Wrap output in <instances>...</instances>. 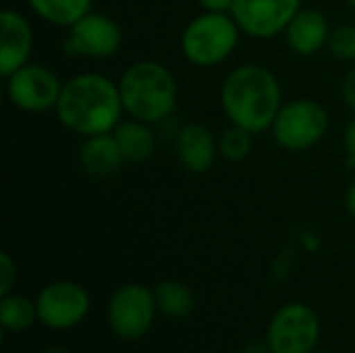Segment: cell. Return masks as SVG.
<instances>
[{
	"label": "cell",
	"mask_w": 355,
	"mask_h": 353,
	"mask_svg": "<svg viewBox=\"0 0 355 353\" xmlns=\"http://www.w3.org/2000/svg\"><path fill=\"white\" fill-rule=\"evenodd\" d=\"M54 112L64 129L92 137L112 133L125 108L119 83L100 73H81L62 83Z\"/></svg>",
	"instance_id": "cell-1"
},
{
	"label": "cell",
	"mask_w": 355,
	"mask_h": 353,
	"mask_svg": "<svg viewBox=\"0 0 355 353\" xmlns=\"http://www.w3.org/2000/svg\"><path fill=\"white\" fill-rule=\"evenodd\" d=\"M220 104L231 125L252 135L264 133L272 127L283 106L281 83L275 73L262 64H241L225 77Z\"/></svg>",
	"instance_id": "cell-2"
},
{
	"label": "cell",
	"mask_w": 355,
	"mask_h": 353,
	"mask_svg": "<svg viewBox=\"0 0 355 353\" xmlns=\"http://www.w3.org/2000/svg\"><path fill=\"white\" fill-rule=\"evenodd\" d=\"M125 114L156 125L177 108L179 87L173 71L158 60H137L119 79Z\"/></svg>",
	"instance_id": "cell-3"
},
{
	"label": "cell",
	"mask_w": 355,
	"mask_h": 353,
	"mask_svg": "<svg viewBox=\"0 0 355 353\" xmlns=\"http://www.w3.org/2000/svg\"><path fill=\"white\" fill-rule=\"evenodd\" d=\"M241 29L231 12L204 10L191 19L181 35L183 56L202 69L225 62L239 44Z\"/></svg>",
	"instance_id": "cell-4"
},
{
	"label": "cell",
	"mask_w": 355,
	"mask_h": 353,
	"mask_svg": "<svg viewBox=\"0 0 355 353\" xmlns=\"http://www.w3.org/2000/svg\"><path fill=\"white\" fill-rule=\"evenodd\" d=\"M270 131L279 148L287 152H306L327 135L329 112L312 98H295L283 102Z\"/></svg>",
	"instance_id": "cell-5"
},
{
	"label": "cell",
	"mask_w": 355,
	"mask_h": 353,
	"mask_svg": "<svg viewBox=\"0 0 355 353\" xmlns=\"http://www.w3.org/2000/svg\"><path fill=\"white\" fill-rule=\"evenodd\" d=\"M156 302H154V291H150L144 285L129 283L119 287L106 308V318L110 331L123 339V341H135L141 339L156 316Z\"/></svg>",
	"instance_id": "cell-6"
},
{
	"label": "cell",
	"mask_w": 355,
	"mask_h": 353,
	"mask_svg": "<svg viewBox=\"0 0 355 353\" xmlns=\"http://www.w3.org/2000/svg\"><path fill=\"white\" fill-rule=\"evenodd\" d=\"M320 339V320L306 304H287L270 320L266 343L270 353H310Z\"/></svg>",
	"instance_id": "cell-7"
},
{
	"label": "cell",
	"mask_w": 355,
	"mask_h": 353,
	"mask_svg": "<svg viewBox=\"0 0 355 353\" xmlns=\"http://www.w3.org/2000/svg\"><path fill=\"white\" fill-rule=\"evenodd\" d=\"M8 102L23 112H46L54 110L60 98L62 81L58 75L40 62H27L6 79Z\"/></svg>",
	"instance_id": "cell-8"
},
{
	"label": "cell",
	"mask_w": 355,
	"mask_h": 353,
	"mask_svg": "<svg viewBox=\"0 0 355 353\" xmlns=\"http://www.w3.org/2000/svg\"><path fill=\"white\" fill-rule=\"evenodd\" d=\"M37 320L52 331H67L83 322L89 312V295L75 281L48 283L35 298Z\"/></svg>",
	"instance_id": "cell-9"
},
{
	"label": "cell",
	"mask_w": 355,
	"mask_h": 353,
	"mask_svg": "<svg viewBox=\"0 0 355 353\" xmlns=\"http://www.w3.org/2000/svg\"><path fill=\"white\" fill-rule=\"evenodd\" d=\"M123 44V31L114 19L104 12H87L69 27L64 48L73 56L92 60H104L119 52Z\"/></svg>",
	"instance_id": "cell-10"
},
{
	"label": "cell",
	"mask_w": 355,
	"mask_h": 353,
	"mask_svg": "<svg viewBox=\"0 0 355 353\" xmlns=\"http://www.w3.org/2000/svg\"><path fill=\"white\" fill-rule=\"evenodd\" d=\"M300 8L302 0H235L231 15L241 33L256 40H270L285 33Z\"/></svg>",
	"instance_id": "cell-11"
},
{
	"label": "cell",
	"mask_w": 355,
	"mask_h": 353,
	"mask_svg": "<svg viewBox=\"0 0 355 353\" xmlns=\"http://www.w3.org/2000/svg\"><path fill=\"white\" fill-rule=\"evenodd\" d=\"M33 27L21 12L4 8L0 12V75L6 79L31 62Z\"/></svg>",
	"instance_id": "cell-12"
},
{
	"label": "cell",
	"mask_w": 355,
	"mask_h": 353,
	"mask_svg": "<svg viewBox=\"0 0 355 353\" xmlns=\"http://www.w3.org/2000/svg\"><path fill=\"white\" fill-rule=\"evenodd\" d=\"M175 152L183 169L193 175L208 173L220 154L214 133L200 123H187L179 129L175 137Z\"/></svg>",
	"instance_id": "cell-13"
},
{
	"label": "cell",
	"mask_w": 355,
	"mask_h": 353,
	"mask_svg": "<svg viewBox=\"0 0 355 353\" xmlns=\"http://www.w3.org/2000/svg\"><path fill=\"white\" fill-rule=\"evenodd\" d=\"M331 25L324 12L316 8H300V12L289 21L285 37L289 48L300 56H314L327 48L331 37Z\"/></svg>",
	"instance_id": "cell-14"
},
{
	"label": "cell",
	"mask_w": 355,
	"mask_h": 353,
	"mask_svg": "<svg viewBox=\"0 0 355 353\" xmlns=\"http://www.w3.org/2000/svg\"><path fill=\"white\" fill-rule=\"evenodd\" d=\"M125 162L127 160L112 133L83 137V144L79 148V164L89 177L108 179L116 175Z\"/></svg>",
	"instance_id": "cell-15"
},
{
	"label": "cell",
	"mask_w": 355,
	"mask_h": 353,
	"mask_svg": "<svg viewBox=\"0 0 355 353\" xmlns=\"http://www.w3.org/2000/svg\"><path fill=\"white\" fill-rule=\"evenodd\" d=\"M127 162H146L156 150V137L150 123L139 119H123L112 131Z\"/></svg>",
	"instance_id": "cell-16"
},
{
	"label": "cell",
	"mask_w": 355,
	"mask_h": 353,
	"mask_svg": "<svg viewBox=\"0 0 355 353\" xmlns=\"http://www.w3.org/2000/svg\"><path fill=\"white\" fill-rule=\"evenodd\" d=\"M152 291L156 310L166 318H187L196 308L193 291L179 281H160Z\"/></svg>",
	"instance_id": "cell-17"
},
{
	"label": "cell",
	"mask_w": 355,
	"mask_h": 353,
	"mask_svg": "<svg viewBox=\"0 0 355 353\" xmlns=\"http://www.w3.org/2000/svg\"><path fill=\"white\" fill-rule=\"evenodd\" d=\"M29 8L56 27H71L92 10V0H27Z\"/></svg>",
	"instance_id": "cell-18"
},
{
	"label": "cell",
	"mask_w": 355,
	"mask_h": 353,
	"mask_svg": "<svg viewBox=\"0 0 355 353\" xmlns=\"http://www.w3.org/2000/svg\"><path fill=\"white\" fill-rule=\"evenodd\" d=\"M37 320V306L25 295L8 293L0 300V325L4 333H23Z\"/></svg>",
	"instance_id": "cell-19"
},
{
	"label": "cell",
	"mask_w": 355,
	"mask_h": 353,
	"mask_svg": "<svg viewBox=\"0 0 355 353\" xmlns=\"http://www.w3.org/2000/svg\"><path fill=\"white\" fill-rule=\"evenodd\" d=\"M252 133L237 127V125H231L227 127L220 137H218V152L225 160L229 162H241L250 156L252 152Z\"/></svg>",
	"instance_id": "cell-20"
},
{
	"label": "cell",
	"mask_w": 355,
	"mask_h": 353,
	"mask_svg": "<svg viewBox=\"0 0 355 353\" xmlns=\"http://www.w3.org/2000/svg\"><path fill=\"white\" fill-rule=\"evenodd\" d=\"M329 52L345 62H354L355 60V25H337L331 31L329 44H327Z\"/></svg>",
	"instance_id": "cell-21"
},
{
	"label": "cell",
	"mask_w": 355,
	"mask_h": 353,
	"mask_svg": "<svg viewBox=\"0 0 355 353\" xmlns=\"http://www.w3.org/2000/svg\"><path fill=\"white\" fill-rule=\"evenodd\" d=\"M15 283H17V264L6 252H2L0 254V295H8Z\"/></svg>",
	"instance_id": "cell-22"
},
{
	"label": "cell",
	"mask_w": 355,
	"mask_h": 353,
	"mask_svg": "<svg viewBox=\"0 0 355 353\" xmlns=\"http://www.w3.org/2000/svg\"><path fill=\"white\" fill-rule=\"evenodd\" d=\"M341 96H343L345 106H347L352 112H355V69L345 73L343 83H341Z\"/></svg>",
	"instance_id": "cell-23"
},
{
	"label": "cell",
	"mask_w": 355,
	"mask_h": 353,
	"mask_svg": "<svg viewBox=\"0 0 355 353\" xmlns=\"http://www.w3.org/2000/svg\"><path fill=\"white\" fill-rule=\"evenodd\" d=\"M343 146H345V154H347L349 164H354L355 166V119L349 123V125H347V129H345Z\"/></svg>",
	"instance_id": "cell-24"
},
{
	"label": "cell",
	"mask_w": 355,
	"mask_h": 353,
	"mask_svg": "<svg viewBox=\"0 0 355 353\" xmlns=\"http://www.w3.org/2000/svg\"><path fill=\"white\" fill-rule=\"evenodd\" d=\"M235 0H198V4L208 12H231Z\"/></svg>",
	"instance_id": "cell-25"
},
{
	"label": "cell",
	"mask_w": 355,
	"mask_h": 353,
	"mask_svg": "<svg viewBox=\"0 0 355 353\" xmlns=\"http://www.w3.org/2000/svg\"><path fill=\"white\" fill-rule=\"evenodd\" d=\"M345 206H347V212L352 214V218H354V221H355V179H354V183L349 185V189H347Z\"/></svg>",
	"instance_id": "cell-26"
},
{
	"label": "cell",
	"mask_w": 355,
	"mask_h": 353,
	"mask_svg": "<svg viewBox=\"0 0 355 353\" xmlns=\"http://www.w3.org/2000/svg\"><path fill=\"white\" fill-rule=\"evenodd\" d=\"M44 353H69L67 350H60V347H50V350H46Z\"/></svg>",
	"instance_id": "cell-27"
},
{
	"label": "cell",
	"mask_w": 355,
	"mask_h": 353,
	"mask_svg": "<svg viewBox=\"0 0 355 353\" xmlns=\"http://www.w3.org/2000/svg\"><path fill=\"white\" fill-rule=\"evenodd\" d=\"M347 2H349V6H352V8H355V0H347Z\"/></svg>",
	"instance_id": "cell-28"
},
{
	"label": "cell",
	"mask_w": 355,
	"mask_h": 353,
	"mask_svg": "<svg viewBox=\"0 0 355 353\" xmlns=\"http://www.w3.org/2000/svg\"><path fill=\"white\" fill-rule=\"evenodd\" d=\"M310 353H327V352H316V350H314V352H310Z\"/></svg>",
	"instance_id": "cell-29"
}]
</instances>
